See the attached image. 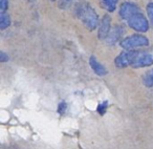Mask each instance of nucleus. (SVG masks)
I'll return each mask as SVG.
<instances>
[{"label":"nucleus","mask_w":153,"mask_h":149,"mask_svg":"<svg viewBox=\"0 0 153 149\" xmlns=\"http://www.w3.org/2000/svg\"><path fill=\"white\" fill-rule=\"evenodd\" d=\"M78 17L89 31H94L99 24L98 14L88 3H83L80 5L78 10Z\"/></svg>","instance_id":"obj_1"},{"label":"nucleus","mask_w":153,"mask_h":149,"mask_svg":"<svg viewBox=\"0 0 153 149\" xmlns=\"http://www.w3.org/2000/svg\"><path fill=\"white\" fill-rule=\"evenodd\" d=\"M149 45V40L143 35H132L125 38L121 42V46L126 51H132L137 47H145Z\"/></svg>","instance_id":"obj_2"},{"label":"nucleus","mask_w":153,"mask_h":149,"mask_svg":"<svg viewBox=\"0 0 153 149\" xmlns=\"http://www.w3.org/2000/svg\"><path fill=\"white\" fill-rule=\"evenodd\" d=\"M128 25L132 28V30L136 31V32L145 33L149 30V22L147 18L143 15L140 12L132 15L129 19L127 20Z\"/></svg>","instance_id":"obj_3"},{"label":"nucleus","mask_w":153,"mask_h":149,"mask_svg":"<svg viewBox=\"0 0 153 149\" xmlns=\"http://www.w3.org/2000/svg\"><path fill=\"white\" fill-rule=\"evenodd\" d=\"M153 64V51H136L135 57L132 62V67H146Z\"/></svg>","instance_id":"obj_4"},{"label":"nucleus","mask_w":153,"mask_h":149,"mask_svg":"<svg viewBox=\"0 0 153 149\" xmlns=\"http://www.w3.org/2000/svg\"><path fill=\"white\" fill-rule=\"evenodd\" d=\"M136 51H126L121 53L114 60V63L117 67H127V66H131L132 62L134 60V57H135Z\"/></svg>","instance_id":"obj_5"},{"label":"nucleus","mask_w":153,"mask_h":149,"mask_svg":"<svg viewBox=\"0 0 153 149\" xmlns=\"http://www.w3.org/2000/svg\"><path fill=\"white\" fill-rule=\"evenodd\" d=\"M138 12H140V9L137 7V5L132 2H124L120 7V16L124 20H128L132 15Z\"/></svg>","instance_id":"obj_6"},{"label":"nucleus","mask_w":153,"mask_h":149,"mask_svg":"<svg viewBox=\"0 0 153 149\" xmlns=\"http://www.w3.org/2000/svg\"><path fill=\"white\" fill-rule=\"evenodd\" d=\"M110 23L111 19L108 15H105L103 19L101 20L100 26H99V38L100 39H106L110 33Z\"/></svg>","instance_id":"obj_7"},{"label":"nucleus","mask_w":153,"mask_h":149,"mask_svg":"<svg viewBox=\"0 0 153 149\" xmlns=\"http://www.w3.org/2000/svg\"><path fill=\"white\" fill-rule=\"evenodd\" d=\"M89 64H90V66H91L92 70H94L98 76H105V74H107V69L105 68V66L103 65L102 63H100L94 56H91V57H90Z\"/></svg>","instance_id":"obj_8"},{"label":"nucleus","mask_w":153,"mask_h":149,"mask_svg":"<svg viewBox=\"0 0 153 149\" xmlns=\"http://www.w3.org/2000/svg\"><path fill=\"white\" fill-rule=\"evenodd\" d=\"M122 33H123L122 28H120V26H115L114 28H112V30L110 31L108 37H107L105 40L108 41V43H110V44H113L115 41H117V39L120 38V36L122 35Z\"/></svg>","instance_id":"obj_9"},{"label":"nucleus","mask_w":153,"mask_h":149,"mask_svg":"<svg viewBox=\"0 0 153 149\" xmlns=\"http://www.w3.org/2000/svg\"><path fill=\"white\" fill-rule=\"evenodd\" d=\"M11 25V18L7 14L1 13L0 14V30H5Z\"/></svg>","instance_id":"obj_10"},{"label":"nucleus","mask_w":153,"mask_h":149,"mask_svg":"<svg viewBox=\"0 0 153 149\" xmlns=\"http://www.w3.org/2000/svg\"><path fill=\"white\" fill-rule=\"evenodd\" d=\"M119 0H101L102 5L104 9H106L108 12H113L117 7V3Z\"/></svg>","instance_id":"obj_11"},{"label":"nucleus","mask_w":153,"mask_h":149,"mask_svg":"<svg viewBox=\"0 0 153 149\" xmlns=\"http://www.w3.org/2000/svg\"><path fill=\"white\" fill-rule=\"evenodd\" d=\"M147 13H148L151 24L153 25V2H150L148 5H147Z\"/></svg>","instance_id":"obj_12"},{"label":"nucleus","mask_w":153,"mask_h":149,"mask_svg":"<svg viewBox=\"0 0 153 149\" xmlns=\"http://www.w3.org/2000/svg\"><path fill=\"white\" fill-rule=\"evenodd\" d=\"M145 84L147 86H153V72H150V74L145 78Z\"/></svg>","instance_id":"obj_13"},{"label":"nucleus","mask_w":153,"mask_h":149,"mask_svg":"<svg viewBox=\"0 0 153 149\" xmlns=\"http://www.w3.org/2000/svg\"><path fill=\"white\" fill-rule=\"evenodd\" d=\"M107 105H108V102H106V101H105V102H103V103H101V104L99 105V107H98L99 113H101V115H104L105 111H106Z\"/></svg>","instance_id":"obj_14"},{"label":"nucleus","mask_w":153,"mask_h":149,"mask_svg":"<svg viewBox=\"0 0 153 149\" xmlns=\"http://www.w3.org/2000/svg\"><path fill=\"white\" fill-rule=\"evenodd\" d=\"M7 5H9L7 0H0V11H1V13H4L7 11Z\"/></svg>","instance_id":"obj_15"},{"label":"nucleus","mask_w":153,"mask_h":149,"mask_svg":"<svg viewBox=\"0 0 153 149\" xmlns=\"http://www.w3.org/2000/svg\"><path fill=\"white\" fill-rule=\"evenodd\" d=\"M65 108H66V104L64 102H62V103H60L59 106H58V111L61 112V113H63L64 110H65Z\"/></svg>","instance_id":"obj_16"},{"label":"nucleus","mask_w":153,"mask_h":149,"mask_svg":"<svg viewBox=\"0 0 153 149\" xmlns=\"http://www.w3.org/2000/svg\"><path fill=\"white\" fill-rule=\"evenodd\" d=\"M7 60H9V56L5 55L3 51H1V53H0V62H5V61H7Z\"/></svg>","instance_id":"obj_17"},{"label":"nucleus","mask_w":153,"mask_h":149,"mask_svg":"<svg viewBox=\"0 0 153 149\" xmlns=\"http://www.w3.org/2000/svg\"><path fill=\"white\" fill-rule=\"evenodd\" d=\"M51 1H55V0H51Z\"/></svg>","instance_id":"obj_18"},{"label":"nucleus","mask_w":153,"mask_h":149,"mask_svg":"<svg viewBox=\"0 0 153 149\" xmlns=\"http://www.w3.org/2000/svg\"><path fill=\"white\" fill-rule=\"evenodd\" d=\"M67 1H70V0H67Z\"/></svg>","instance_id":"obj_19"}]
</instances>
